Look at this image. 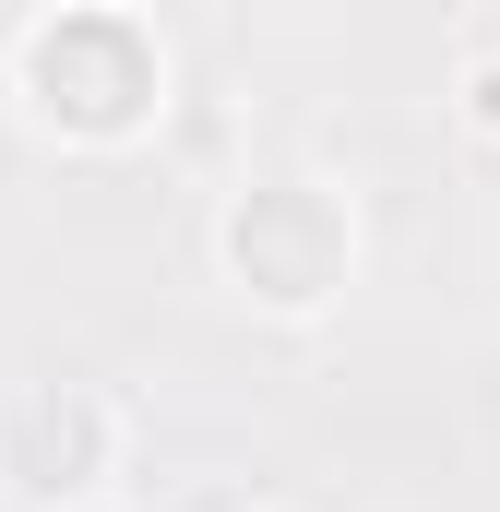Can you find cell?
I'll use <instances>...</instances> for the list:
<instances>
[{
    "label": "cell",
    "instance_id": "1",
    "mask_svg": "<svg viewBox=\"0 0 500 512\" xmlns=\"http://www.w3.org/2000/svg\"><path fill=\"white\" fill-rule=\"evenodd\" d=\"M227 274L262 310H322L358 274V215L322 179H250L239 203H227Z\"/></svg>",
    "mask_w": 500,
    "mask_h": 512
},
{
    "label": "cell",
    "instance_id": "2",
    "mask_svg": "<svg viewBox=\"0 0 500 512\" xmlns=\"http://www.w3.org/2000/svg\"><path fill=\"white\" fill-rule=\"evenodd\" d=\"M120 465V405L108 393H24L12 405V429H0V477L24 489V501H48V512H72V501H96V477Z\"/></svg>",
    "mask_w": 500,
    "mask_h": 512
},
{
    "label": "cell",
    "instance_id": "3",
    "mask_svg": "<svg viewBox=\"0 0 500 512\" xmlns=\"http://www.w3.org/2000/svg\"><path fill=\"white\" fill-rule=\"evenodd\" d=\"M453 120L477 131V143H500V48H489V60H465V84H453Z\"/></svg>",
    "mask_w": 500,
    "mask_h": 512
},
{
    "label": "cell",
    "instance_id": "4",
    "mask_svg": "<svg viewBox=\"0 0 500 512\" xmlns=\"http://www.w3.org/2000/svg\"><path fill=\"white\" fill-rule=\"evenodd\" d=\"M72 512H84V501H72Z\"/></svg>",
    "mask_w": 500,
    "mask_h": 512
}]
</instances>
